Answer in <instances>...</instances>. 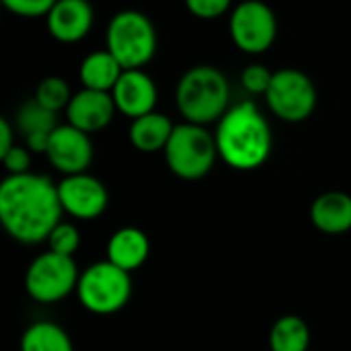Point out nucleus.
Returning <instances> with one entry per match:
<instances>
[{
    "label": "nucleus",
    "mask_w": 351,
    "mask_h": 351,
    "mask_svg": "<svg viewBox=\"0 0 351 351\" xmlns=\"http://www.w3.org/2000/svg\"><path fill=\"white\" fill-rule=\"evenodd\" d=\"M2 158V165L8 175H25L31 173V150L27 146H12Z\"/></svg>",
    "instance_id": "nucleus-27"
},
{
    "label": "nucleus",
    "mask_w": 351,
    "mask_h": 351,
    "mask_svg": "<svg viewBox=\"0 0 351 351\" xmlns=\"http://www.w3.org/2000/svg\"><path fill=\"white\" fill-rule=\"evenodd\" d=\"M62 210L76 220H95L109 206V193L101 179L88 173L68 175L58 183Z\"/></svg>",
    "instance_id": "nucleus-10"
},
{
    "label": "nucleus",
    "mask_w": 351,
    "mask_h": 351,
    "mask_svg": "<svg viewBox=\"0 0 351 351\" xmlns=\"http://www.w3.org/2000/svg\"><path fill=\"white\" fill-rule=\"evenodd\" d=\"M230 39L247 56H261L278 39V16L263 0H243L230 10Z\"/></svg>",
    "instance_id": "nucleus-9"
},
{
    "label": "nucleus",
    "mask_w": 351,
    "mask_h": 351,
    "mask_svg": "<svg viewBox=\"0 0 351 351\" xmlns=\"http://www.w3.org/2000/svg\"><path fill=\"white\" fill-rule=\"evenodd\" d=\"M187 10L202 21H214L224 16L232 6V0H185Z\"/></svg>",
    "instance_id": "nucleus-26"
},
{
    "label": "nucleus",
    "mask_w": 351,
    "mask_h": 351,
    "mask_svg": "<svg viewBox=\"0 0 351 351\" xmlns=\"http://www.w3.org/2000/svg\"><path fill=\"white\" fill-rule=\"evenodd\" d=\"M117 113L111 93L80 88L72 95L66 107V119L70 125L82 130L84 134H97L105 130Z\"/></svg>",
    "instance_id": "nucleus-13"
},
{
    "label": "nucleus",
    "mask_w": 351,
    "mask_h": 351,
    "mask_svg": "<svg viewBox=\"0 0 351 351\" xmlns=\"http://www.w3.org/2000/svg\"><path fill=\"white\" fill-rule=\"evenodd\" d=\"M47 251L64 255V257H74V253L80 249V232L72 222H58L56 228L47 237Z\"/></svg>",
    "instance_id": "nucleus-23"
},
{
    "label": "nucleus",
    "mask_w": 351,
    "mask_h": 351,
    "mask_svg": "<svg viewBox=\"0 0 351 351\" xmlns=\"http://www.w3.org/2000/svg\"><path fill=\"white\" fill-rule=\"evenodd\" d=\"M33 99L39 105H43L45 109H49L53 113H60V111H66V107H68V103L72 99V93H70L68 82L62 76H45L37 84Z\"/></svg>",
    "instance_id": "nucleus-22"
},
{
    "label": "nucleus",
    "mask_w": 351,
    "mask_h": 351,
    "mask_svg": "<svg viewBox=\"0 0 351 351\" xmlns=\"http://www.w3.org/2000/svg\"><path fill=\"white\" fill-rule=\"evenodd\" d=\"M175 105L185 121L197 125L218 123L230 105V82L222 70L197 64L183 72L175 88Z\"/></svg>",
    "instance_id": "nucleus-3"
},
{
    "label": "nucleus",
    "mask_w": 351,
    "mask_h": 351,
    "mask_svg": "<svg viewBox=\"0 0 351 351\" xmlns=\"http://www.w3.org/2000/svg\"><path fill=\"white\" fill-rule=\"evenodd\" d=\"M58 113L45 109L35 99L23 103L16 111L14 128L23 136L25 146L35 154H45L49 136L58 128Z\"/></svg>",
    "instance_id": "nucleus-15"
},
{
    "label": "nucleus",
    "mask_w": 351,
    "mask_h": 351,
    "mask_svg": "<svg viewBox=\"0 0 351 351\" xmlns=\"http://www.w3.org/2000/svg\"><path fill=\"white\" fill-rule=\"evenodd\" d=\"M80 280L74 257H64L51 251L37 255L25 271V290L39 304H56L76 292Z\"/></svg>",
    "instance_id": "nucleus-7"
},
{
    "label": "nucleus",
    "mask_w": 351,
    "mask_h": 351,
    "mask_svg": "<svg viewBox=\"0 0 351 351\" xmlns=\"http://www.w3.org/2000/svg\"><path fill=\"white\" fill-rule=\"evenodd\" d=\"M49 35L60 43L82 41L95 23V10L88 0H58L45 16Z\"/></svg>",
    "instance_id": "nucleus-14"
},
{
    "label": "nucleus",
    "mask_w": 351,
    "mask_h": 351,
    "mask_svg": "<svg viewBox=\"0 0 351 351\" xmlns=\"http://www.w3.org/2000/svg\"><path fill=\"white\" fill-rule=\"evenodd\" d=\"M173 130H175V123L165 113L152 111L138 119H132L128 136L136 150L152 154V152H160L167 148L173 136Z\"/></svg>",
    "instance_id": "nucleus-18"
},
{
    "label": "nucleus",
    "mask_w": 351,
    "mask_h": 351,
    "mask_svg": "<svg viewBox=\"0 0 351 351\" xmlns=\"http://www.w3.org/2000/svg\"><path fill=\"white\" fill-rule=\"evenodd\" d=\"M271 78H274V72L263 64H251L241 72V84L251 95H263L265 97L269 84H271Z\"/></svg>",
    "instance_id": "nucleus-24"
},
{
    "label": "nucleus",
    "mask_w": 351,
    "mask_h": 351,
    "mask_svg": "<svg viewBox=\"0 0 351 351\" xmlns=\"http://www.w3.org/2000/svg\"><path fill=\"white\" fill-rule=\"evenodd\" d=\"M111 97L115 101L117 113L138 119L146 113L156 111V101H158V88L152 80L150 74L140 70H123L119 76L115 88L111 90Z\"/></svg>",
    "instance_id": "nucleus-12"
},
{
    "label": "nucleus",
    "mask_w": 351,
    "mask_h": 351,
    "mask_svg": "<svg viewBox=\"0 0 351 351\" xmlns=\"http://www.w3.org/2000/svg\"><path fill=\"white\" fill-rule=\"evenodd\" d=\"M12 146H16L14 144V125L6 117H2L0 119V156H4Z\"/></svg>",
    "instance_id": "nucleus-28"
},
{
    "label": "nucleus",
    "mask_w": 351,
    "mask_h": 351,
    "mask_svg": "<svg viewBox=\"0 0 351 351\" xmlns=\"http://www.w3.org/2000/svg\"><path fill=\"white\" fill-rule=\"evenodd\" d=\"M158 35L148 14L136 8L119 10L111 16L105 33V49H109L123 70L144 68L156 53Z\"/></svg>",
    "instance_id": "nucleus-4"
},
{
    "label": "nucleus",
    "mask_w": 351,
    "mask_h": 351,
    "mask_svg": "<svg viewBox=\"0 0 351 351\" xmlns=\"http://www.w3.org/2000/svg\"><path fill=\"white\" fill-rule=\"evenodd\" d=\"M311 348V327L298 315L280 317L269 331L271 351H308Z\"/></svg>",
    "instance_id": "nucleus-20"
},
{
    "label": "nucleus",
    "mask_w": 351,
    "mask_h": 351,
    "mask_svg": "<svg viewBox=\"0 0 351 351\" xmlns=\"http://www.w3.org/2000/svg\"><path fill=\"white\" fill-rule=\"evenodd\" d=\"M121 74H123V66L109 49L90 51L80 62L78 68V78L82 82V88H93L103 93H111Z\"/></svg>",
    "instance_id": "nucleus-19"
},
{
    "label": "nucleus",
    "mask_w": 351,
    "mask_h": 351,
    "mask_svg": "<svg viewBox=\"0 0 351 351\" xmlns=\"http://www.w3.org/2000/svg\"><path fill=\"white\" fill-rule=\"evenodd\" d=\"M311 222L325 234H346L351 230V195L346 191H325L311 206Z\"/></svg>",
    "instance_id": "nucleus-17"
},
{
    "label": "nucleus",
    "mask_w": 351,
    "mask_h": 351,
    "mask_svg": "<svg viewBox=\"0 0 351 351\" xmlns=\"http://www.w3.org/2000/svg\"><path fill=\"white\" fill-rule=\"evenodd\" d=\"M150 255L148 234L136 226H123L115 230L107 241V259L125 271L140 269Z\"/></svg>",
    "instance_id": "nucleus-16"
},
{
    "label": "nucleus",
    "mask_w": 351,
    "mask_h": 351,
    "mask_svg": "<svg viewBox=\"0 0 351 351\" xmlns=\"http://www.w3.org/2000/svg\"><path fill=\"white\" fill-rule=\"evenodd\" d=\"M45 158L64 177L86 173V169L93 162V142H90V136L84 134L82 130L70 125L68 121L60 123L53 130V134L49 136Z\"/></svg>",
    "instance_id": "nucleus-11"
},
{
    "label": "nucleus",
    "mask_w": 351,
    "mask_h": 351,
    "mask_svg": "<svg viewBox=\"0 0 351 351\" xmlns=\"http://www.w3.org/2000/svg\"><path fill=\"white\" fill-rule=\"evenodd\" d=\"M58 185L39 173L6 175L0 183V222L10 239L23 245L45 243L62 222Z\"/></svg>",
    "instance_id": "nucleus-1"
},
{
    "label": "nucleus",
    "mask_w": 351,
    "mask_h": 351,
    "mask_svg": "<svg viewBox=\"0 0 351 351\" xmlns=\"http://www.w3.org/2000/svg\"><path fill=\"white\" fill-rule=\"evenodd\" d=\"M21 351H74V346L64 327L51 321H37L25 329Z\"/></svg>",
    "instance_id": "nucleus-21"
},
{
    "label": "nucleus",
    "mask_w": 351,
    "mask_h": 351,
    "mask_svg": "<svg viewBox=\"0 0 351 351\" xmlns=\"http://www.w3.org/2000/svg\"><path fill=\"white\" fill-rule=\"evenodd\" d=\"M218 156L237 171H255L267 162L274 134L267 117L253 101L232 105L216 123Z\"/></svg>",
    "instance_id": "nucleus-2"
},
{
    "label": "nucleus",
    "mask_w": 351,
    "mask_h": 351,
    "mask_svg": "<svg viewBox=\"0 0 351 351\" xmlns=\"http://www.w3.org/2000/svg\"><path fill=\"white\" fill-rule=\"evenodd\" d=\"M162 152L169 171L183 181L204 179L220 158L214 134L206 125L189 121L175 125L173 136Z\"/></svg>",
    "instance_id": "nucleus-5"
},
{
    "label": "nucleus",
    "mask_w": 351,
    "mask_h": 351,
    "mask_svg": "<svg viewBox=\"0 0 351 351\" xmlns=\"http://www.w3.org/2000/svg\"><path fill=\"white\" fill-rule=\"evenodd\" d=\"M132 274L117 267L109 259L97 261L80 271L76 286L78 302L93 315H115L132 298Z\"/></svg>",
    "instance_id": "nucleus-6"
},
{
    "label": "nucleus",
    "mask_w": 351,
    "mask_h": 351,
    "mask_svg": "<svg viewBox=\"0 0 351 351\" xmlns=\"http://www.w3.org/2000/svg\"><path fill=\"white\" fill-rule=\"evenodd\" d=\"M317 86L313 78L296 68H282L274 72L271 84L265 93L267 109L286 123H300L317 109Z\"/></svg>",
    "instance_id": "nucleus-8"
},
{
    "label": "nucleus",
    "mask_w": 351,
    "mask_h": 351,
    "mask_svg": "<svg viewBox=\"0 0 351 351\" xmlns=\"http://www.w3.org/2000/svg\"><path fill=\"white\" fill-rule=\"evenodd\" d=\"M0 2L14 16L39 19V16H47L58 0H0Z\"/></svg>",
    "instance_id": "nucleus-25"
}]
</instances>
